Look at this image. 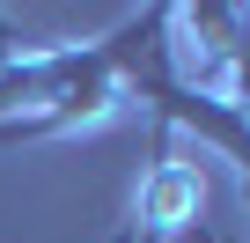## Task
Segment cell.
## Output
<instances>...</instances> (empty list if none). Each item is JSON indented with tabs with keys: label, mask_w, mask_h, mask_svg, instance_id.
<instances>
[{
	"label": "cell",
	"mask_w": 250,
	"mask_h": 243,
	"mask_svg": "<svg viewBox=\"0 0 250 243\" xmlns=\"http://www.w3.org/2000/svg\"><path fill=\"white\" fill-rule=\"evenodd\" d=\"M199 243H221V236H199Z\"/></svg>",
	"instance_id": "277c9868"
},
{
	"label": "cell",
	"mask_w": 250,
	"mask_h": 243,
	"mask_svg": "<svg viewBox=\"0 0 250 243\" xmlns=\"http://www.w3.org/2000/svg\"><path fill=\"white\" fill-rule=\"evenodd\" d=\"M118 243H147V236H118Z\"/></svg>",
	"instance_id": "3957f363"
},
{
	"label": "cell",
	"mask_w": 250,
	"mask_h": 243,
	"mask_svg": "<svg viewBox=\"0 0 250 243\" xmlns=\"http://www.w3.org/2000/svg\"><path fill=\"white\" fill-rule=\"evenodd\" d=\"M103 66L118 74L125 103H147V118L162 133H199L213 155H228L243 170V192H250V118L221 96V88H199L177 59V8H140L125 15L118 30L96 37Z\"/></svg>",
	"instance_id": "6da1fadb"
},
{
	"label": "cell",
	"mask_w": 250,
	"mask_h": 243,
	"mask_svg": "<svg viewBox=\"0 0 250 243\" xmlns=\"http://www.w3.org/2000/svg\"><path fill=\"white\" fill-rule=\"evenodd\" d=\"M199 206H206V177H199V162H184V155H177V133H162V126H155V162H147V177H140L133 228H125V236L169 243L177 228H191V221H199Z\"/></svg>",
	"instance_id": "7a4b0ae2"
}]
</instances>
